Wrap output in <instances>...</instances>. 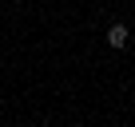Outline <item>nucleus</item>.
I'll list each match as a JSON object with an SVG mask.
<instances>
[{
    "label": "nucleus",
    "instance_id": "1",
    "mask_svg": "<svg viewBox=\"0 0 135 127\" xmlns=\"http://www.w3.org/2000/svg\"><path fill=\"white\" fill-rule=\"evenodd\" d=\"M127 40H131L127 24H111V28H107V44H111V48H127Z\"/></svg>",
    "mask_w": 135,
    "mask_h": 127
}]
</instances>
